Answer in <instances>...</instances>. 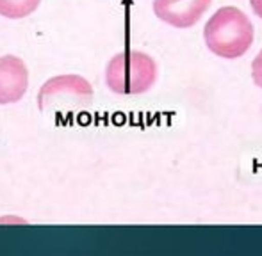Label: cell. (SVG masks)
I'll return each mask as SVG.
<instances>
[{
	"mask_svg": "<svg viewBox=\"0 0 262 256\" xmlns=\"http://www.w3.org/2000/svg\"><path fill=\"white\" fill-rule=\"evenodd\" d=\"M29 68L16 56L0 57V105L20 101L29 89Z\"/></svg>",
	"mask_w": 262,
	"mask_h": 256,
	"instance_id": "cell-5",
	"label": "cell"
},
{
	"mask_svg": "<svg viewBox=\"0 0 262 256\" xmlns=\"http://www.w3.org/2000/svg\"><path fill=\"white\" fill-rule=\"evenodd\" d=\"M255 39L253 23L245 11L235 6H223L204 25L205 46L221 59L234 61L250 50Z\"/></svg>",
	"mask_w": 262,
	"mask_h": 256,
	"instance_id": "cell-1",
	"label": "cell"
},
{
	"mask_svg": "<svg viewBox=\"0 0 262 256\" xmlns=\"http://www.w3.org/2000/svg\"><path fill=\"white\" fill-rule=\"evenodd\" d=\"M41 0H0V16L7 20H21L39 7Z\"/></svg>",
	"mask_w": 262,
	"mask_h": 256,
	"instance_id": "cell-6",
	"label": "cell"
},
{
	"mask_svg": "<svg viewBox=\"0 0 262 256\" xmlns=\"http://www.w3.org/2000/svg\"><path fill=\"white\" fill-rule=\"evenodd\" d=\"M252 80L257 87L262 89V48L255 56V59L252 61Z\"/></svg>",
	"mask_w": 262,
	"mask_h": 256,
	"instance_id": "cell-7",
	"label": "cell"
},
{
	"mask_svg": "<svg viewBox=\"0 0 262 256\" xmlns=\"http://www.w3.org/2000/svg\"><path fill=\"white\" fill-rule=\"evenodd\" d=\"M159 66L152 56L141 50H123L109 59L104 80L111 93L132 96L145 94L156 86Z\"/></svg>",
	"mask_w": 262,
	"mask_h": 256,
	"instance_id": "cell-2",
	"label": "cell"
},
{
	"mask_svg": "<svg viewBox=\"0 0 262 256\" xmlns=\"http://www.w3.org/2000/svg\"><path fill=\"white\" fill-rule=\"evenodd\" d=\"M212 0H154V14L166 25L189 29L196 25L209 11Z\"/></svg>",
	"mask_w": 262,
	"mask_h": 256,
	"instance_id": "cell-4",
	"label": "cell"
},
{
	"mask_svg": "<svg viewBox=\"0 0 262 256\" xmlns=\"http://www.w3.org/2000/svg\"><path fill=\"white\" fill-rule=\"evenodd\" d=\"M93 100L95 89L91 82L77 73L52 76L38 91V109L55 118L82 114L93 105Z\"/></svg>",
	"mask_w": 262,
	"mask_h": 256,
	"instance_id": "cell-3",
	"label": "cell"
},
{
	"mask_svg": "<svg viewBox=\"0 0 262 256\" xmlns=\"http://www.w3.org/2000/svg\"><path fill=\"white\" fill-rule=\"evenodd\" d=\"M250 6H252V11L257 14V16L262 20V0H250Z\"/></svg>",
	"mask_w": 262,
	"mask_h": 256,
	"instance_id": "cell-8",
	"label": "cell"
}]
</instances>
